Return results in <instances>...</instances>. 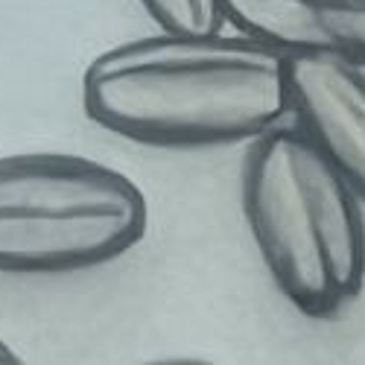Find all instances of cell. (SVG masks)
<instances>
[{
	"label": "cell",
	"instance_id": "cell-1",
	"mask_svg": "<svg viewBox=\"0 0 365 365\" xmlns=\"http://www.w3.org/2000/svg\"><path fill=\"white\" fill-rule=\"evenodd\" d=\"M94 126L140 146L249 143L289 117L287 53L246 33H161L114 44L82 73Z\"/></svg>",
	"mask_w": 365,
	"mask_h": 365
},
{
	"label": "cell",
	"instance_id": "cell-2",
	"mask_svg": "<svg viewBox=\"0 0 365 365\" xmlns=\"http://www.w3.org/2000/svg\"><path fill=\"white\" fill-rule=\"evenodd\" d=\"M240 205L269 278L298 313L330 319L359 298L365 205L295 123L249 140Z\"/></svg>",
	"mask_w": 365,
	"mask_h": 365
},
{
	"label": "cell",
	"instance_id": "cell-3",
	"mask_svg": "<svg viewBox=\"0 0 365 365\" xmlns=\"http://www.w3.org/2000/svg\"><path fill=\"white\" fill-rule=\"evenodd\" d=\"M149 205L135 181L71 152L0 158V275H71L132 252Z\"/></svg>",
	"mask_w": 365,
	"mask_h": 365
},
{
	"label": "cell",
	"instance_id": "cell-4",
	"mask_svg": "<svg viewBox=\"0 0 365 365\" xmlns=\"http://www.w3.org/2000/svg\"><path fill=\"white\" fill-rule=\"evenodd\" d=\"M289 117L365 205V56L287 53Z\"/></svg>",
	"mask_w": 365,
	"mask_h": 365
},
{
	"label": "cell",
	"instance_id": "cell-5",
	"mask_svg": "<svg viewBox=\"0 0 365 365\" xmlns=\"http://www.w3.org/2000/svg\"><path fill=\"white\" fill-rule=\"evenodd\" d=\"M225 18L284 53L365 56V0H225Z\"/></svg>",
	"mask_w": 365,
	"mask_h": 365
},
{
	"label": "cell",
	"instance_id": "cell-6",
	"mask_svg": "<svg viewBox=\"0 0 365 365\" xmlns=\"http://www.w3.org/2000/svg\"><path fill=\"white\" fill-rule=\"evenodd\" d=\"M149 21L167 33H217L228 26L225 0H138Z\"/></svg>",
	"mask_w": 365,
	"mask_h": 365
},
{
	"label": "cell",
	"instance_id": "cell-7",
	"mask_svg": "<svg viewBox=\"0 0 365 365\" xmlns=\"http://www.w3.org/2000/svg\"><path fill=\"white\" fill-rule=\"evenodd\" d=\"M21 362H24L21 354L12 345H6L4 339H0V365H21Z\"/></svg>",
	"mask_w": 365,
	"mask_h": 365
}]
</instances>
